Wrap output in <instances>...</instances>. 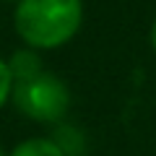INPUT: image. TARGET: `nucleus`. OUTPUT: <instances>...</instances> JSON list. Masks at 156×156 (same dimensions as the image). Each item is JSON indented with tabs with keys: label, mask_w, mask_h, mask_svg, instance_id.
<instances>
[{
	"label": "nucleus",
	"mask_w": 156,
	"mask_h": 156,
	"mask_svg": "<svg viewBox=\"0 0 156 156\" xmlns=\"http://www.w3.org/2000/svg\"><path fill=\"white\" fill-rule=\"evenodd\" d=\"M11 91H13V76H11V68H8L5 60H0V109H3V104L8 101Z\"/></svg>",
	"instance_id": "obj_5"
},
{
	"label": "nucleus",
	"mask_w": 156,
	"mask_h": 156,
	"mask_svg": "<svg viewBox=\"0 0 156 156\" xmlns=\"http://www.w3.org/2000/svg\"><path fill=\"white\" fill-rule=\"evenodd\" d=\"M11 156H65L62 148L50 138H29L11 151Z\"/></svg>",
	"instance_id": "obj_3"
},
{
	"label": "nucleus",
	"mask_w": 156,
	"mask_h": 156,
	"mask_svg": "<svg viewBox=\"0 0 156 156\" xmlns=\"http://www.w3.org/2000/svg\"><path fill=\"white\" fill-rule=\"evenodd\" d=\"M13 104L21 115L37 122H57L70 107V91L55 73L39 70L29 78L13 81Z\"/></svg>",
	"instance_id": "obj_2"
},
{
	"label": "nucleus",
	"mask_w": 156,
	"mask_h": 156,
	"mask_svg": "<svg viewBox=\"0 0 156 156\" xmlns=\"http://www.w3.org/2000/svg\"><path fill=\"white\" fill-rule=\"evenodd\" d=\"M151 47L156 50V21H154V26H151Z\"/></svg>",
	"instance_id": "obj_6"
},
{
	"label": "nucleus",
	"mask_w": 156,
	"mask_h": 156,
	"mask_svg": "<svg viewBox=\"0 0 156 156\" xmlns=\"http://www.w3.org/2000/svg\"><path fill=\"white\" fill-rule=\"evenodd\" d=\"M83 21L81 0H18L16 31L29 47L55 50L76 37Z\"/></svg>",
	"instance_id": "obj_1"
},
{
	"label": "nucleus",
	"mask_w": 156,
	"mask_h": 156,
	"mask_svg": "<svg viewBox=\"0 0 156 156\" xmlns=\"http://www.w3.org/2000/svg\"><path fill=\"white\" fill-rule=\"evenodd\" d=\"M0 156H3V151H0Z\"/></svg>",
	"instance_id": "obj_7"
},
{
	"label": "nucleus",
	"mask_w": 156,
	"mask_h": 156,
	"mask_svg": "<svg viewBox=\"0 0 156 156\" xmlns=\"http://www.w3.org/2000/svg\"><path fill=\"white\" fill-rule=\"evenodd\" d=\"M8 68H11L13 81H21V78H29L34 73H39L42 70V62H39V57L34 52H16L11 57V62H8Z\"/></svg>",
	"instance_id": "obj_4"
}]
</instances>
